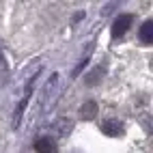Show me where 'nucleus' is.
I'll return each instance as SVG.
<instances>
[{"mask_svg":"<svg viewBox=\"0 0 153 153\" xmlns=\"http://www.w3.org/2000/svg\"><path fill=\"white\" fill-rule=\"evenodd\" d=\"M60 93H63V86H60V76H58V74H54L52 78L48 80L45 88H43V97H41V104H43V114L54 108V104H56V99L60 97Z\"/></svg>","mask_w":153,"mask_h":153,"instance_id":"obj_1","label":"nucleus"},{"mask_svg":"<svg viewBox=\"0 0 153 153\" xmlns=\"http://www.w3.org/2000/svg\"><path fill=\"white\" fill-rule=\"evenodd\" d=\"M131 22H134V15H129V13H125V15H119V17L114 19V24H112V37H114V39L125 37V33L129 30Z\"/></svg>","mask_w":153,"mask_h":153,"instance_id":"obj_2","label":"nucleus"},{"mask_svg":"<svg viewBox=\"0 0 153 153\" xmlns=\"http://www.w3.org/2000/svg\"><path fill=\"white\" fill-rule=\"evenodd\" d=\"M99 127H101V131H104L106 136H110V138H117V136H121V134L125 131L123 123H121V121H117V119L101 121V123H99Z\"/></svg>","mask_w":153,"mask_h":153,"instance_id":"obj_3","label":"nucleus"},{"mask_svg":"<svg viewBox=\"0 0 153 153\" xmlns=\"http://www.w3.org/2000/svg\"><path fill=\"white\" fill-rule=\"evenodd\" d=\"M35 151L37 153H54L56 151V140L52 136H41L35 142Z\"/></svg>","mask_w":153,"mask_h":153,"instance_id":"obj_4","label":"nucleus"},{"mask_svg":"<svg viewBox=\"0 0 153 153\" xmlns=\"http://www.w3.org/2000/svg\"><path fill=\"white\" fill-rule=\"evenodd\" d=\"M140 41L147 43V45L153 43V22L151 19H147V22L140 26Z\"/></svg>","mask_w":153,"mask_h":153,"instance_id":"obj_5","label":"nucleus"},{"mask_svg":"<svg viewBox=\"0 0 153 153\" xmlns=\"http://www.w3.org/2000/svg\"><path fill=\"white\" fill-rule=\"evenodd\" d=\"M95 114H97V104H95V101H86V104L80 108V117H82L84 121L95 119Z\"/></svg>","mask_w":153,"mask_h":153,"instance_id":"obj_6","label":"nucleus"},{"mask_svg":"<svg viewBox=\"0 0 153 153\" xmlns=\"http://www.w3.org/2000/svg\"><path fill=\"white\" fill-rule=\"evenodd\" d=\"M9 78V69H7V63H4V56H2V50H0V86L7 82Z\"/></svg>","mask_w":153,"mask_h":153,"instance_id":"obj_7","label":"nucleus"}]
</instances>
